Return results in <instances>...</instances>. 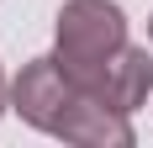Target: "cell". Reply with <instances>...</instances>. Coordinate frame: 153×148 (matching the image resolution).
<instances>
[{"instance_id":"8992f818","label":"cell","mask_w":153,"mask_h":148,"mask_svg":"<svg viewBox=\"0 0 153 148\" xmlns=\"http://www.w3.org/2000/svg\"><path fill=\"white\" fill-rule=\"evenodd\" d=\"M148 32H153V16H148Z\"/></svg>"},{"instance_id":"277c9868","label":"cell","mask_w":153,"mask_h":148,"mask_svg":"<svg viewBox=\"0 0 153 148\" xmlns=\"http://www.w3.org/2000/svg\"><path fill=\"white\" fill-rule=\"evenodd\" d=\"M53 138H63V143H85V148H132V122H127V111H116V106L95 101V95H79L74 111L63 117V127Z\"/></svg>"},{"instance_id":"6da1fadb","label":"cell","mask_w":153,"mask_h":148,"mask_svg":"<svg viewBox=\"0 0 153 148\" xmlns=\"http://www.w3.org/2000/svg\"><path fill=\"white\" fill-rule=\"evenodd\" d=\"M122 48H127V16L116 0H63L53 53L79 90H95V79Z\"/></svg>"},{"instance_id":"7a4b0ae2","label":"cell","mask_w":153,"mask_h":148,"mask_svg":"<svg viewBox=\"0 0 153 148\" xmlns=\"http://www.w3.org/2000/svg\"><path fill=\"white\" fill-rule=\"evenodd\" d=\"M79 95H85V90L63 74L58 53H48V58H32L27 69L16 74V85H11V111L27 122V127H37V132H58Z\"/></svg>"},{"instance_id":"5b68a950","label":"cell","mask_w":153,"mask_h":148,"mask_svg":"<svg viewBox=\"0 0 153 148\" xmlns=\"http://www.w3.org/2000/svg\"><path fill=\"white\" fill-rule=\"evenodd\" d=\"M5 106H11V85H5V74H0V117H5Z\"/></svg>"},{"instance_id":"3957f363","label":"cell","mask_w":153,"mask_h":148,"mask_svg":"<svg viewBox=\"0 0 153 148\" xmlns=\"http://www.w3.org/2000/svg\"><path fill=\"white\" fill-rule=\"evenodd\" d=\"M148 90H153V58H148V48L127 43L106 64V74L95 79V90H85V95H95V101H106V106H116V111L132 117L137 106H148Z\"/></svg>"}]
</instances>
